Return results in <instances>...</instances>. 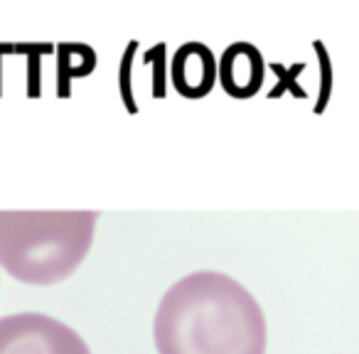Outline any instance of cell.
I'll use <instances>...</instances> for the list:
<instances>
[{"mask_svg": "<svg viewBox=\"0 0 359 354\" xmlns=\"http://www.w3.org/2000/svg\"><path fill=\"white\" fill-rule=\"evenodd\" d=\"M153 337L158 354H266V318L234 278L200 271L163 295Z\"/></svg>", "mask_w": 359, "mask_h": 354, "instance_id": "1", "label": "cell"}, {"mask_svg": "<svg viewBox=\"0 0 359 354\" xmlns=\"http://www.w3.org/2000/svg\"><path fill=\"white\" fill-rule=\"evenodd\" d=\"M96 212H0V266L15 280L52 285L86 259Z\"/></svg>", "mask_w": 359, "mask_h": 354, "instance_id": "2", "label": "cell"}, {"mask_svg": "<svg viewBox=\"0 0 359 354\" xmlns=\"http://www.w3.org/2000/svg\"><path fill=\"white\" fill-rule=\"evenodd\" d=\"M0 354H91L69 325L40 313L0 318Z\"/></svg>", "mask_w": 359, "mask_h": 354, "instance_id": "3", "label": "cell"}, {"mask_svg": "<svg viewBox=\"0 0 359 354\" xmlns=\"http://www.w3.org/2000/svg\"><path fill=\"white\" fill-rule=\"evenodd\" d=\"M217 76H219V64L210 47L205 45H185L175 55L172 64V81L175 89L187 99H202L212 91Z\"/></svg>", "mask_w": 359, "mask_h": 354, "instance_id": "4", "label": "cell"}, {"mask_svg": "<svg viewBox=\"0 0 359 354\" xmlns=\"http://www.w3.org/2000/svg\"><path fill=\"white\" fill-rule=\"evenodd\" d=\"M219 81L234 99H249L264 81V62L256 47L239 42L231 45L219 60Z\"/></svg>", "mask_w": 359, "mask_h": 354, "instance_id": "5", "label": "cell"}]
</instances>
